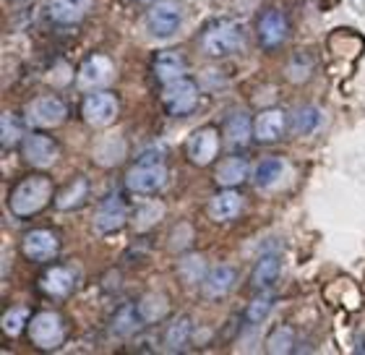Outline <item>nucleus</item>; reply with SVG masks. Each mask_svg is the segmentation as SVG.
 I'll use <instances>...</instances> for the list:
<instances>
[{
  "mask_svg": "<svg viewBox=\"0 0 365 355\" xmlns=\"http://www.w3.org/2000/svg\"><path fill=\"white\" fill-rule=\"evenodd\" d=\"M53 199V183L45 175H31L16 186L11 194V212L16 217H31Z\"/></svg>",
  "mask_w": 365,
  "mask_h": 355,
  "instance_id": "obj_1",
  "label": "nucleus"
},
{
  "mask_svg": "<svg viewBox=\"0 0 365 355\" xmlns=\"http://www.w3.org/2000/svg\"><path fill=\"white\" fill-rule=\"evenodd\" d=\"M243 47V26L235 21H214L201 37V50L212 58H225Z\"/></svg>",
  "mask_w": 365,
  "mask_h": 355,
  "instance_id": "obj_2",
  "label": "nucleus"
},
{
  "mask_svg": "<svg viewBox=\"0 0 365 355\" xmlns=\"http://www.w3.org/2000/svg\"><path fill=\"white\" fill-rule=\"evenodd\" d=\"M168 181V167L162 162H138L128 175H125V186H128L133 194H154L160 191Z\"/></svg>",
  "mask_w": 365,
  "mask_h": 355,
  "instance_id": "obj_3",
  "label": "nucleus"
},
{
  "mask_svg": "<svg viewBox=\"0 0 365 355\" xmlns=\"http://www.w3.org/2000/svg\"><path fill=\"white\" fill-rule=\"evenodd\" d=\"M29 337L31 342L42 350H53L63 342V321L53 311H42L31 319L29 324Z\"/></svg>",
  "mask_w": 365,
  "mask_h": 355,
  "instance_id": "obj_4",
  "label": "nucleus"
},
{
  "mask_svg": "<svg viewBox=\"0 0 365 355\" xmlns=\"http://www.w3.org/2000/svg\"><path fill=\"white\" fill-rule=\"evenodd\" d=\"M162 102L168 107L170 115H185L190 113L198 102V89L196 84L188 81V79H175V81L165 84V91H162Z\"/></svg>",
  "mask_w": 365,
  "mask_h": 355,
  "instance_id": "obj_5",
  "label": "nucleus"
},
{
  "mask_svg": "<svg viewBox=\"0 0 365 355\" xmlns=\"http://www.w3.org/2000/svg\"><path fill=\"white\" fill-rule=\"evenodd\" d=\"M180 6L175 0H157L146 16V24H149V31L157 34V37H170L175 34L178 26H180Z\"/></svg>",
  "mask_w": 365,
  "mask_h": 355,
  "instance_id": "obj_6",
  "label": "nucleus"
},
{
  "mask_svg": "<svg viewBox=\"0 0 365 355\" xmlns=\"http://www.w3.org/2000/svg\"><path fill=\"white\" fill-rule=\"evenodd\" d=\"M21 154L31 167L42 170V167H50L58 159V144L45 134H31V136L24 139Z\"/></svg>",
  "mask_w": 365,
  "mask_h": 355,
  "instance_id": "obj_7",
  "label": "nucleus"
},
{
  "mask_svg": "<svg viewBox=\"0 0 365 355\" xmlns=\"http://www.w3.org/2000/svg\"><path fill=\"white\" fill-rule=\"evenodd\" d=\"M66 105H63L58 97H37L26 110V118H29L31 126H39V129H53L58 123H63L66 118Z\"/></svg>",
  "mask_w": 365,
  "mask_h": 355,
  "instance_id": "obj_8",
  "label": "nucleus"
},
{
  "mask_svg": "<svg viewBox=\"0 0 365 355\" xmlns=\"http://www.w3.org/2000/svg\"><path fill=\"white\" fill-rule=\"evenodd\" d=\"M81 113H84V121L91 123V126H107V123H113L115 115H118V102H115L113 94L97 91V94H89V97L84 99Z\"/></svg>",
  "mask_w": 365,
  "mask_h": 355,
  "instance_id": "obj_9",
  "label": "nucleus"
},
{
  "mask_svg": "<svg viewBox=\"0 0 365 355\" xmlns=\"http://www.w3.org/2000/svg\"><path fill=\"white\" fill-rule=\"evenodd\" d=\"M220 151V134L214 129H198L188 141V159L193 165H209Z\"/></svg>",
  "mask_w": 365,
  "mask_h": 355,
  "instance_id": "obj_10",
  "label": "nucleus"
},
{
  "mask_svg": "<svg viewBox=\"0 0 365 355\" xmlns=\"http://www.w3.org/2000/svg\"><path fill=\"white\" fill-rule=\"evenodd\" d=\"M284 37H287V19H284V14L277 11V8L264 11V16L259 19L261 45L272 50V47H279L282 42H284Z\"/></svg>",
  "mask_w": 365,
  "mask_h": 355,
  "instance_id": "obj_11",
  "label": "nucleus"
},
{
  "mask_svg": "<svg viewBox=\"0 0 365 355\" xmlns=\"http://www.w3.org/2000/svg\"><path fill=\"white\" fill-rule=\"evenodd\" d=\"M21 249L26 254V259H31V261H50L61 246H58V238L50 230H31L24 238Z\"/></svg>",
  "mask_w": 365,
  "mask_h": 355,
  "instance_id": "obj_12",
  "label": "nucleus"
},
{
  "mask_svg": "<svg viewBox=\"0 0 365 355\" xmlns=\"http://www.w3.org/2000/svg\"><path fill=\"white\" fill-rule=\"evenodd\" d=\"M125 217H128L125 204L118 196H110L99 204L97 214H94V227H97L99 233H115L118 227L125 225Z\"/></svg>",
  "mask_w": 365,
  "mask_h": 355,
  "instance_id": "obj_13",
  "label": "nucleus"
},
{
  "mask_svg": "<svg viewBox=\"0 0 365 355\" xmlns=\"http://www.w3.org/2000/svg\"><path fill=\"white\" fill-rule=\"evenodd\" d=\"M113 79V63L105 55H91L89 61H84L81 71H78V81L81 86H105Z\"/></svg>",
  "mask_w": 365,
  "mask_h": 355,
  "instance_id": "obj_14",
  "label": "nucleus"
},
{
  "mask_svg": "<svg viewBox=\"0 0 365 355\" xmlns=\"http://www.w3.org/2000/svg\"><path fill=\"white\" fill-rule=\"evenodd\" d=\"M76 285V277L71 269L66 266H50L42 277H39V287L45 290L47 295H53V298H66V295L73 290Z\"/></svg>",
  "mask_w": 365,
  "mask_h": 355,
  "instance_id": "obj_15",
  "label": "nucleus"
},
{
  "mask_svg": "<svg viewBox=\"0 0 365 355\" xmlns=\"http://www.w3.org/2000/svg\"><path fill=\"white\" fill-rule=\"evenodd\" d=\"M287 129V115L282 110H267L256 118V126H253V134L259 141H277V139L284 134Z\"/></svg>",
  "mask_w": 365,
  "mask_h": 355,
  "instance_id": "obj_16",
  "label": "nucleus"
},
{
  "mask_svg": "<svg viewBox=\"0 0 365 355\" xmlns=\"http://www.w3.org/2000/svg\"><path fill=\"white\" fill-rule=\"evenodd\" d=\"M91 8V0H50V19L58 24L81 21Z\"/></svg>",
  "mask_w": 365,
  "mask_h": 355,
  "instance_id": "obj_17",
  "label": "nucleus"
},
{
  "mask_svg": "<svg viewBox=\"0 0 365 355\" xmlns=\"http://www.w3.org/2000/svg\"><path fill=\"white\" fill-rule=\"evenodd\" d=\"M248 178V162L243 157H227L217 167V178L214 181L220 183L222 189H235Z\"/></svg>",
  "mask_w": 365,
  "mask_h": 355,
  "instance_id": "obj_18",
  "label": "nucleus"
},
{
  "mask_svg": "<svg viewBox=\"0 0 365 355\" xmlns=\"http://www.w3.org/2000/svg\"><path fill=\"white\" fill-rule=\"evenodd\" d=\"M240 206H243V199L240 194L235 191H222L217 196L212 199V204H209V212H212L214 219H220V222H227V219L237 217L240 214Z\"/></svg>",
  "mask_w": 365,
  "mask_h": 355,
  "instance_id": "obj_19",
  "label": "nucleus"
},
{
  "mask_svg": "<svg viewBox=\"0 0 365 355\" xmlns=\"http://www.w3.org/2000/svg\"><path fill=\"white\" fill-rule=\"evenodd\" d=\"M282 274V261L277 254H267V256L259 259V264L253 269V287H259V290H269L274 282L279 280Z\"/></svg>",
  "mask_w": 365,
  "mask_h": 355,
  "instance_id": "obj_20",
  "label": "nucleus"
},
{
  "mask_svg": "<svg viewBox=\"0 0 365 355\" xmlns=\"http://www.w3.org/2000/svg\"><path fill=\"white\" fill-rule=\"evenodd\" d=\"M284 175H287L284 159L267 157V159H261L259 167H256V186H259V189H274Z\"/></svg>",
  "mask_w": 365,
  "mask_h": 355,
  "instance_id": "obj_21",
  "label": "nucleus"
},
{
  "mask_svg": "<svg viewBox=\"0 0 365 355\" xmlns=\"http://www.w3.org/2000/svg\"><path fill=\"white\" fill-rule=\"evenodd\" d=\"M154 74L160 79L162 84H170L175 81V79H182L185 74V63L178 53L168 50V53H160L157 55V61H154Z\"/></svg>",
  "mask_w": 365,
  "mask_h": 355,
  "instance_id": "obj_22",
  "label": "nucleus"
},
{
  "mask_svg": "<svg viewBox=\"0 0 365 355\" xmlns=\"http://www.w3.org/2000/svg\"><path fill=\"white\" fill-rule=\"evenodd\" d=\"M232 282H235V272L230 266H214L204 277V293L209 298H222L225 293H230Z\"/></svg>",
  "mask_w": 365,
  "mask_h": 355,
  "instance_id": "obj_23",
  "label": "nucleus"
},
{
  "mask_svg": "<svg viewBox=\"0 0 365 355\" xmlns=\"http://www.w3.org/2000/svg\"><path fill=\"white\" fill-rule=\"evenodd\" d=\"M225 134H227V141L232 144V146H243V144H248L253 136L251 118H248L245 113L232 115V118L227 121V126H225Z\"/></svg>",
  "mask_w": 365,
  "mask_h": 355,
  "instance_id": "obj_24",
  "label": "nucleus"
},
{
  "mask_svg": "<svg viewBox=\"0 0 365 355\" xmlns=\"http://www.w3.org/2000/svg\"><path fill=\"white\" fill-rule=\"evenodd\" d=\"M190 319L188 316H180L178 321H173L168 329V334H165V345H168V350H182L185 345H188V337H190Z\"/></svg>",
  "mask_w": 365,
  "mask_h": 355,
  "instance_id": "obj_25",
  "label": "nucleus"
},
{
  "mask_svg": "<svg viewBox=\"0 0 365 355\" xmlns=\"http://www.w3.org/2000/svg\"><path fill=\"white\" fill-rule=\"evenodd\" d=\"M86 194H89V181L86 178H76V183L63 191L55 204H58V209H76L86 199Z\"/></svg>",
  "mask_w": 365,
  "mask_h": 355,
  "instance_id": "obj_26",
  "label": "nucleus"
},
{
  "mask_svg": "<svg viewBox=\"0 0 365 355\" xmlns=\"http://www.w3.org/2000/svg\"><path fill=\"white\" fill-rule=\"evenodd\" d=\"M21 136H24L21 121L14 113H3V118H0V141H3V146H14Z\"/></svg>",
  "mask_w": 365,
  "mask_h": 355,
  "instance_id": "obj_27",
  "label": "nucleus"
},
{
  "mask_svg": "<svg viewBox=\"0 0 365 355\" xmlns=\"http://www.w3.org/2000/svg\"><path fill=\"white\" fill-rule=\"evenodd\" d=\"M141 311L138 309H130V306H125V309L118 311V316H115V332L118 334H133L141 326Z\"/></svg>",
  "mask_w": 365,
  "mask_h": 355,
  "instance_id": "obj_28",
  "label": "nucleus"
},
{
  "mask_svg": "<svg viewBox=\"0 0 365 355\" xmlns=\"http://www.w3.org/2000/svg\"><path fill=\"white\" fill-rule=\"evenodd\" d=\"M319 121H321V113L316 107H300L295 113V118H292V131L300 134V136H305V134H311V131L319 126Z\"/></svg>",
  "mask_w": 365,
  "mask_h": 355,
  "instance_id": "obj_29",
  "label": "nucleus"
},
{
  "mask_svg": "<svg viewBox=\"0 0 365 355\" xmlns=\"http://www.w3.org/2000/svg\"><path fill=\"white\" fill-rule=\"evenodd\" d=\"M292 345H295V332L289 329V326H279L277 332H272V337L267 340V350L269 353H277V355H284L292 350Z\"/></svg>",
  "mask_w": 365,
  "mask_h": 355,
  "instance_id": "obj_30",
  "label": "nucleus"
},
{
  "mask_svg": "<svg viewBox=\"0 0 365 355\" xmlns=\"http://www.w3.org/2000/svg\"><path fill=\"white\" fill-rule=\"evenodd\" d=\"M138 311H141V316L146 321H157V319L165 316V311H168V303L162 295H146L144 301L138 303Z\"/></svg>",
  "mask_w": 365,
  "mask_h": 355,
  "instance_id": "obj_31",
  "label": "nucleus"
},
{
  "mask_svg": "<svg viewBox=\"0 0 365 355\" xmlns=\"http://www.w3.org/2000/svg\"><path fill=\"white\" fill-rule=\"evenodd\" d=\"M26 319H29V311L21 309V306H16V309L6 311V314H3V332L11 334V337H16V334L24 329Z\"/></svg>",
  "mask_w": 365,
  "mask_h": 355,
  "instance_id": "obj_32",
  "label": "nucleus"
},
{
  "mask_svg": "<svg viewBox=\"0 0 365 355\" xmlns=\"http://www.w3.org/2000/svg\"><path fill=\"white\" fill-rule=\"evenodd\" d=\"M162 217V204H144L141 209H138L136 214H133V225L138 227V230H146V227H152L154 222H160Z\"/></svg>",
  "mask_w": 365,
  "mask_h": 355,
  "instance_id": "obj_33",
  "label": "nucleus"
},
{
  "mask_svg": "<svg viewBox=\"0 0 365 355\" xmlns=\"http://www.w3.org/2000/svg\"><path fill=\"white\" fill-rule=\"evenodd\" d=\"M269 311H272V298H269V295H261V298H256V301L248 306V311H245V319H248L251 324H259V321H264V319H267Z\"/></svg>",
  "mask_w": 365,
  "mask_h": 355,
  "instance_id": "obj_34",
  "label": "nucleus"
},
{
  "mask_svg": "<svg viewBox=\"0 0 365 355\" xmlns=\"http://www.w3.org/2000/svg\"><path fill=\"white\" fill-rule=\"evenodd\" d=\"M201 269H204V264H201V259H198V256L185 259V261H182V266H180L182 277H185V280H188V282L201 280Z\"/></svg>",
  "mask_w": 365,
  "mask_h": 355,
  "instance_id": "obj_35",
  "label": "nucleus"
}]
</instances>
